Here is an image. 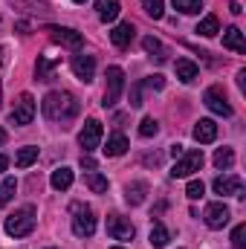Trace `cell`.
I'll return each mask as SVG.
<instances>
[{
  "mask_svg": "<svg viewBox=\"0 0 246 249\" xmlns=\"http://www.w3.org/2000/svg\"><path fill=\"white\" fill-rule=\"evenodd\" d=\"M142 47H145V53H148V55H151V58H154L157 64H162L165 58H168V53H165V47H162V44H159V41H157L154 35H148V38L142 41Z\"/></svg>",
  "mask_w": 246,
  "mask_h": 249,
  "instance_id": "cell-20",
  "label": "cell"
},
{
  "mask_svg": "<svg viewBox=\"0 0 246 249\" xmlns=\"http://www.w3.org/2000/svg\"><path fill=\"white\" fill-rule=\"evenodd\" d=\"M50 183H53L55 191H67V188L72 186V168H67V165L55 168V171H53V177H50Z\"/></svg>",
  "mask_w": 246,
  "mask_h": 249,
  "instance_id": "cell-19",
  "label": "cell"
},
{
  "mask_svg": "<svg viewBox=\"0 0 246 249\" xmlns=\"http://www.w3.org/2000/svg\"><path fill=\"white\" fill-rule=\"evenodd\" d=\"M3 142H6V130L0 127V145H3Z\"/></svg>",
  "mask_w": 246,
  "mask_h": 249,
  "instance_id": "cell-41",
  "label": "cell"
},
{
  "mask_svg": "<svg viewBox=\"0 0 246 249\" xmlns=\"http://www.w3.org/2000/svg\"><path fill=\"white\" fill-rule=\"evenodd\" d=\"M139 105H142V81H136L130 90V107H139Z\"/></svg>",
  "mask_w": 246,
  "mask_h": 249,
  "instance_id": "cell-35",
  "label": "cell"
},
{
  "mask_svg": "<svg viewBox=\"0 0 246 249\" xmlns=\"http://www.w3.org/2000/svg\"><path fill=\"white\" fill-rule=\"evenodd\" d=\"M50 35H53V41H55V44L70 47V50H81V44H84L81 32H75V29H67V26H50Z\"/></svg>",
  "mask_w": 246,
  "mask_h": 249,
  "instance_id": "cell-11",
  "label": "cell"
},
{
  "mask_svg": "<svg viewBox=\"0 0 246 249\" xmlns=\"http://www.w3.org/2000/svg\"><path fill=\"white\" fill-rule=\"evenodd\" d=\"M232 247L235 249H246V223L235 226V232H232Z\"/></svg>",
  "mask_w": 246,
  "mask_h": 249,
  "instance_id": "cell-33",
  "label": "cell"
},
{
  "mask_svg": "<svg viewBox=\"0 0 246 249\" xmlns=\"http://www.w3.org/2000/svg\"><path fill=\"white\" fill-rule=\"evenodd\" d=\"M70 67H72V72H75V78L78 81H93V75H96V58L93 55H72V61H70Z\"/></svg>",
  "mask_w": 246,
  "mask_h": 249,
  "instance_id": "cell-12",
  "label": "cell"
},
{
  "mask_svg": "<svg viewBox=\"0 0 246 249\" xmlns=\"http://www.w3.org/2000/svg\"><path fill=\"white\" fill-rule=\"evenodd\" d=\"M32 162H38V148L26 145V148H20V151L15 154V165H18V168H29Z\"/></svg>",
  "mask_w": 246,
  "mask_h": 249,
  "instance_id": "cell-24",
  "label": "cell"
},
{
  "mask_svg": "<svg viewBox=\"0 0 246 249\" xmlns=\"http://www.w3.org/2000/svg\"><path fill=\"white\" fill-rule=\"evenodd\" d=\"M32 229H35V209L32 206H23L6 217V235L9 238H26V235H32Z\"/></svg>",
  "mask_w": 246,
  "mask_h": 249,
  "instance_id": "cell-2",
  "label": "cell"
},
{
  "mask_svg": "<svg viewBox=\"0 0 246 249\" xmlns=\"http://www.w3.org/2000/svg\"><path fill=\"white\" fill-rule=\"evenodd\" d=\"M72 212H75V217H72V232H75L78 238H90V235L96 232V214H93V209H90V206H72Z\"/></svg>",
  "mask_w": 246,
  "mask_h": 249,
  "instance_id": "cell-5",
  "label": "cell"
},
{
  "mask_svg": "<svg viewBox=\"0 0 246 249\" xmlns=\"http://www.w3.org/2000/svg\"><path fill=\"white\" fill-rule=\"evenodd\" d=\"M119 9H122V3H119V0H96V15H99V20H105V23L116 20Z\"/></svg>",
  "mask_w": 246,
  "mask_h": 249,
  "instance_id": "cell-15",
  "label": "cell"
},
{
  "mask_svg": "<svg viewBox=\"0 0 246 249\" xmlns=\"http://www.w3.org/2000/svg\"><path fill=\"white\" fill-rule=\"evenodd\" d=\"M142 84H145V87H154V90H162V87H165V78H162V75H151V78H145Z\"/></svg>",
  "mask_w": 246,
  "mask_h": 249,
  "instance_id": "cell-36",
  "label": "cell"
},
{
  "mask_svg": "<svg viewBox=\"0 0 246 249\" xmlns=\"http://www.w3.org/2000/svg\"><path fill=\"white\" fill-rule=\"evenodd\" d=\"M78 99L72 96V93H67V90H53V93H47L44 96V102H41V110H44V116L50 119V122H72L75 116H78Z\"/></svg>",
  "mask_w": 246,
  "mask_h": 249,
  "instance_id": "cell-1",
  "label": "cell"
},
{
  "mask_svg": "<svg viewBox=\"0 0 246 249\" xmlns=\"http://www.w3.org/2000/svg\"><path fill=\"white\" fill-rule=\"evenodd\" d=\"M139 133H142L145 139L157 136V133H159V122H157V119H151V116H148V119H142V122H139Z\"/></svg>",
  "mask_w": 246,
  "mask_h": 249,
  "instance_id": "cell-31",
  "label": "cell"
},
{
  "mask_svg": "<svg viewBox=\"0 0 246 249\" xmlns=\"http://www.w3.org/2000/svg\"><path fill=\"white\" fill-rule=\"evenodd\" d=\"M145 191H148V186H145L142 180H136V183H130V186L124 188V200H127L130 206H139V203L145 200Z\"/></svg>",
  "mask_w": 246,
  "mask_h": 249,
  "instance_id": "cell-22",
  "label": "cell"
},
{
  "mask_svg": "<svg viewBox=\"0 0 246 249\" xmlns=\"http://www.w3.org/2000/svg\"><path fill=\"white\" fill-rule=\"evenodd\" d=\"M183 145H171V157H174V160H177V157H183Z\"/></svg>",
  "mask_w": 246,
  "mask_h": 249,
  "instance_id": "cell-38",
  "label": "cell"
},
{
  "mask_svg": "<svg viewBox=\"0 0 246 249\" xmlns=\"http://www.w3.org/2000/svg\"><path fill=\"white\" fill-rule=\"evenodd\" d=\"M197 32H200L203 38H211V35H217V32H220V20H217L214 15H206V18L197 23Z\"/></svg>",
  "mask_w": 246,
  "mask_h": 249,
  "instance_id": "cell-26",
  "label": "cell"
},
{
  "mask_svg": "<svg viewBox=\"0 0 246 249\" xmlns=\"http://www.w3.org/2000/svg\"><path fill=\"white\" fill-rule=\"evenodd\" d=\"M127 148H130L127 136H124V133H113V136L107 139V145H105V154H107V157H122Z\"/></svg>",
  "mask_w": 246,
  "mask_h": 249,
  "instance_id": "cell-18",
  "label": "cell"
},
{
  "mask_svg": "<svg viewBox=\"0 0 246 249\" xmlns=\"http://www.w3.org/2000/svg\"><path fill=\"white\" fill-rule=\"evenodd\" d=\"M124 90V72L122 67H107V90H105V99H102V107H113L119 102Z\"/></svg>",
  "mask_w": 246,
  "mask_h": 249,
  "instance_id": "cell-4",
  "label": "cell"
},
{
  "mask_svg": "<svg viewBox=\"0 0 246 249\" xmlns=\"http://www.w3.org/2000/svg\"><path fill=\"white\" fill-rule=\"evenodd\" d=\"M81 168H87V171H96V160H93V157H87V154H81Z\"/></svg>",
  "mask_w": 246,
  "mask_h": 249,
  "instance_id": "cell-37",
  "label": "cell"
},
{
  "mask_svg": "<svg viewBox=\"0 0 246 249\" xmlns=\"http://www.w3.org/2000/svg\"><path fill=\"white\" fill-rule=\"evenodd\" d=\"M133 35H136V29H133V23L130 20H124V23H119L113 32H110V41L116 44V47H127L130 41H133Z\"/></svg>",
  "mask_w": 246,
  "mask_h": 249,
  "instance_id": "cell-16",
  "label": "cell"
},
{
  "mask_svg": "<svg viewBox=\"0 0 246 249\" xmlns=\"http://www.w3.org/2000/svg\"><path fill=\"white\" fill-rule=\"evenodd\" d=\"M203 151H183V157H177V162H174V171H171V177L174 180H183V177H191L194 171H200L203 168Z\"/></svg>",
  "mask_w": 246,
  "mask_h": 249,
  "instance_id": "cell-3",
  "label": "cell"
},
{
  "mask_svg": "<svg viewBox=\"0 0 246 249\" xmlns=\"http://www.w3.org/2000/svg\"><path fill=\"white\" fill-rule=\"evenodd\" d=\"M107 235L113 238V241H130L133 235H136V229H133V223L122 217V214H110L107 217Z\"/></svg>",
  "mask_w": 246,
  "mask_h": 249,
  "instance_id": "cell-10",
  "label": "cell"
},
{
  "mask_svg": "<svg viewBox=\"0 0 246 249\" xmlns=\"http://www.w3.org/2000/svg\"><path fill=\"white\" fill-rule=\"evenodd\" d=\"M174 9H180L183 15H194L203 9V0H174Z\"/></svg>",
  "mask_w": 246,
  "mask_h": 249,
  "instance_id": "cell-30",
  "label": "cell"
},
{
  "mask_svg": "<svg viewBox=\"0 0 246 249\" xmlns=\"http://www.w3.org/2000/svg\"><path fill=\"white\" fill-rule=\"evenodd\" d=\"M203 191H206V186H203L200 180H191V183L185 186V197H188V200H200Z\"/></svg>",
  "mask_w": 246,
  "mask_h": 249,
  "instance_id": "cell-34",
  "label": "cell"
},
{
  "mask_svg": "<svg viewBox=\"0 0 246 249\" xmlns=\"http://www.w3.org/2000/svg\"><path fill=\"white\" fill-rule=\"evenodd\" d=\"M75 3H84V0H75Z\"/></svg>",
  "mask_w": 246,
  "mask_h": 249,
  "instance_id": "cell-43",
  "label": "cell"
},
{
  "mask_svg": "<svg viewBox=\"0 0 246 249\" xmlns=\"http://www.w3.org/2000/svg\"><path fill=\"white\" fill-rule=\"evenodd\" d=\"M0 105H3V90H0Z\"/></svg>",
  "mask_w": 246,
  "mask_h": 249,
  "instance_id": "cell-42",
  "label": "cell"
},
{
  "mask_svg": "<svg viewBox=\"0 0 246 249\" xmlns=\"http://www.w3.org/2000/svg\"><path fill=\"white\" fill-rule=\"evenodd\" d=\"M171 241V235H168V229L159 223V220H154V226H151V247L154 249H162L165 244Z\"/></svg>",
  "mask_w": 246,
  "mask_h": 249,
  "instance_id": "cell-23",
  "label": "cell"
},
{
  "mask_svg": "<svg viewBox=\"0 0 246 249\" xmlns=\"http://www.w3.org/2000/svg\"><path fill=\"white\" fill-rule=\"evenodd\" d=\"M6 168H9V160H6V157H3V154H0V174H3V171H6Z\"/></svg>",
  "mask_w": 246,
  "mask_h": 249,
  "instance_id": "cell-40",
  "label": "cell"
},
{
  "mask_svg": "<svg viewBox=\"0 0 246 249\" xmlns=\"http://www.w3.org/2000/svg\"><path fill=\"white\" fill-rule=\"evenodd\" d=\"M223 47H226V50H235V53H244L246 50L244 32H241L238 26H229V29L223 32Z\"/></svg>",
  "mask_w": 246,
  "mask_h": 249,
  "instance_id": "cell-17",
  "label": "cell"
},
{
  "mask_svg": "<svg viewBox=\"0 0 246 249\" xmlns=\"http://www.w3.org/2000/svg\"><path fill=\"white\" fill-rule=\"evenodd\" d=\"M162 6H165L162 0H142V9H145V12H148L154 20H157V18H162V12H165Z\"/></svg>",
  "mask_w": 246,
  "mask_h": 249,
  "instance_id": "cell-32",
  "label": "cell"
},
{
  "mask_svg": "<svg viewBox=\"0 0 246 249\" xmlns=\"http://www.w3.org/2000/svg\"><path fill=\"white\" fill-rule=\"evenodd\" d=\"M87 188L96 191V194H105V191H107V177L99 174V171H90V174H87Z\"/></svg>",
  "mask_w": 246,
  "mask_h": 249,
  "instance_id": "cell-28",
  "label": "cell"
},
{
  "mask_svg": "<svg viewBox=\"0 0 246 249\" xmlns=\"http://www.w3.org/2000/svg\"><path fill=\"white\" fill-rule=\"evenodd\" d=\"M211 186H214V194H235V197H244V194H241V191H244V180H241V177H235V174L217 177Z\"/></svg>",
  "mask_w": 246,
  "mask_h": 249,
  "instance_id": "cell-13",
  "label": "cell"
},
{
  "mask_svg": "<svg viewBox=\"0 0 246 249\" xmlns=\"http://www.w3.org/2000/svg\"><path fill=\"white\" fill-rule=\"evenodd\" d=\"M214 165H217L220 171L232 168V165H235V151H232V148H217V154H214Z\"/></svg>",
  "mask_w": 246,
  "mask_h": 249,
  "instance_id": "cell-27",
  "label": "cell"
},
{
  "mask_svg": "<svg viewBox=\"0 0 246 249\" xmlns=\"http://www.w3.org/2000/svg\"><path fill=\"white\" fill-rule=\"evenodd\" d=\"M197 75H200V70H197L194 61H188V58H180V61H177V78H180L183 84H191Z\"/></svg>",
  "mask_w": 246,
  "mask_h": 249,
  "instance_id": "cell-21",
  "label": "cell"
},
{
  "mask_svg": "<svg viewBox=\"0 0 246 249\" xmlns=\"http://www.w3.org/2000/svg\"><path fill=\"white\" fill-rule=\"evenodd\" d=\"M9 119H12V124H29L35 119V99L29 93H20L15 107H12V113H9Z\"/></svg>",
  "mask_w": 246,
  "mask_h": 249,
  "instance_id": "cell-6",
  "label": "cell"
},
{
  "mask_svg": "<svg viewBox=\"0 0 246 249\" xmlns=\"http://www.w3.org/2000/svg\"><path fill=\"white\" fill-rule=\"evenodd\" d=\"M203 102H206V107H209L211 113H217V116H232V105L226 102L223 87H209V90L203 93Z\"/></svg>",
  "mask_w": 246,
  "mask_h": 249,
  "instance_id": "cell-7",
  "label": "cell"
},
{
  "mask_svg": "<svg viewBox=\"0 0 246 249\" xmlns=\"http://www.w3.org/2000/svg\"><path fill=\"white\" fill-rule=\"evenodd\" d=\"M15 188H18V183H15V177H6L3 183H0V209L15 197Z\"/></svg>",
  "mask_w": 246,
  "mask_h": 249,
  "instance_id": "cell-29",
  "label": "cell"
},
{
  "mask_svg": "<svg viewBox=\"0 0 246 249\" xmlns=\"http://www.w3.org/2000/svg\"><path fill=\"white\" fill-rule=\"evenodd\" d=\"M194 139H197L200 145L214 142V139H217V124L211 122V119H200V122L194 124Z\"/></svg>",
  "mask_w": 246,
  "mask_h": 249,
  "instance_id": "cell-14",
  "label": "cell"
},
{
  "mask_svg": "<svg viewBox=\"0 0 246 249\" xmlns=\"http://www.w3.org/2000/svg\"><path fill=\"white\" fill-rule=\"evenodd\" d=\"M229 217H232V212H229V206H223V203H209L206 212H203V220H206L209 229H223V226L229 223Z\"/></svg>",
  "mask_w": 246,
  "mask_h": 249,
  "instance_id": "cell-9",
  "label": "cell"
},
{
  "mask_svg": "<svg viewBox=\"0 0 246 249\" xmlns=\"http://www.w3.org/2000/svg\"><path fill=\"white\" fill-rule=\"evenodd\" d=\"M113 249H122V247H113Z\"/></svg>",
  "mask_w": 246,
  "mask_h": 249,
  "instance_id": "cell-44",
  "label": "cell"
},
{
  "mask_svg": "<svg viewBox=\"0 0 246 249\" xmlns=\"http://www.w3.org/2000/svg\"><path fill=\"white\" fill-rule=\"evenodd\" d=\"M55 64H58V61H53V58L41 55V58H38V64H35V78H38V81H50V78H53Z\"/></svg>",
  "mask_w": 246,
  "mask_h": 249,
  "instance_id": "cell-25",
  "label": "cell"
},
{
  "mask_svg": "<svg viewBox=\"0 0 246 249\" xmlns=\"http://www.w3.org/2000/svg\"><path fill=\"white\" fill-rule=\"evenodd\" d=\"M229 12H232V15H241L244 9H241V3H229Z\"/></svg>",
  "mask_w": 246,
  "mask_h": 249,
  "instance_id": "cell-39",
  "label": "cell"
},
{
  "mask_svg": "<svg viewBox=\"0 0 246 249\" xmlns=\"http://www.w3.org/2000/svg\"><path fill=\"white\" fill-rule=\"evenodd\" d=\"M99 142H102V122L99 119H87L81 133H78V145L84 148V154H90V151L99 148Z\"/></svg>",
  "mask_w": 246,
  "mask_h": 249,
  "instance_id": "cell-8",
  "label": "cell"
}]
</instances>
